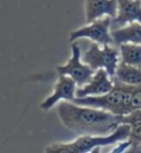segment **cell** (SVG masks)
Listing matches in <instances>:
<instances>
[{
    "instance_id": "1",
    "label": "cell",
    "mask_w": 141,
    "mask_h": 153,
    "mask_svg": "<svg viewBox=\"0 0 141 153\" xmlns=\"http://www.w3.org/2000/svg\"><path fill=\"white\" fill-rule=\"evenodd\" d=\"M57 114L64 125L79 135H108L121 124L120 115L65 100L58 105Z\"/></svg>"
},
{
    "instance_id": "2",
    "label": "cell",
    "mask_w": 141,
    "mask_h": 153,
    "mask_svg": "<svg viewBox=\"0 0 141 153\" xmlns=\"http://www.w3.org/2000/svg\"><path fill=\"white\" fill-rule=\"evenodd\" d=\"M131 134V125L121 123L117 129L108 135H80L70 143H52L46 147L48 153H88L95 148L107 146L128 140Z\"/></svg>"
},
{
    "instance_id": "3",
    "label": "cell",
    "mask_w": 141,
    "mask_h": 153,
    "mask_svg": "<svg viewBox=\"0 0 141 153\" xmlns=\"http://www.w3.org/2000/svg\"><path fill=\"white\" fill-rule=\"evenodd\" d=\"M114 87L106 94L100 96H87L74 100L80 106L100 108L116 115H128L134 111L132 106V92L134 85H128L114 79Z\"/></svg>"
},
{
    "instance_id": "4",
    "label": "cell",
    "mask_w": 141,
    "mask_h": 153,
    "mask_svg": "<svg viewBox=\"0 0 141 153\" xmlns=\"http://www.w3.org/2000/svg\"><path fill=\"white\" fill-rule=\"evenodd\" d=\"M82 61L95 71L103 68L113 78L121 61L120 51L110 47V45H103L100 47V44L94 42L84 52Z\"/></svg>"
},
{
    "instance_id": "5",
    "label": "cell",
    "mask_w": 141,
    "mask_h": 153,
    "mask_svg": "<svg viewBox=\"0 0 141 153\" xmlns=\"http://www.w3.org/2000/svg\"><path fill=\"white\" fill-rule=\"evenodd\" d=\"M72 57L64 64L56 67L58 75L69 76L75 80L78 86H83L90 82L92 76L95 74V70L81 61V51L78 43L72 42Z\"/></svg>"
},
{
    "instance_id": "6",
    "label": "cell",
    "mask_w": 141,
    "mask_h": 153,
    "mask_svg": "<svg viewBox=\"0 0 141 153\" xmlns=\"http://www.w3.org/2000/svg\"><path fill=\"white\" fill-rule=\"evenodd\" d=\"M111 25L112 18L106 16L91 23H88L86 26L72 31L70 34V41L75 42L78 39L88 38L100 45H111L114 44L111 32H109Z\"/></svg>"
},
{
    "instance_id": "7",
    "label": "cell",
    "mask_w": 141,
    "mask_h": 153,
    "mask_svg": "<svg viewBox=\"0 0 141 153\" xmlns=\"http://www.w3.org/2000/svg\"><path fill=\"white\" fill-rule=\"evenodd\" d=\"M76 85L78 84L71 76L58 75V79L54 84L53 93L44 100L40 105V108L43 111H47L51 110L54 107V105L61 100L74 102V100L76 98V89H78Z\"/></svg>"
},
{
    "instance_id": "8",
    "label": "cell",
    "mask_w": 141,
    "mask_h": 153,
    "mask_svg": "<svg viewBox=\"0 0 141 153\" xmlns=\"http://www.w3.org/2000/svg\"><path fill=\"white\" fill-rule=\"evenodd\" d=\"M114 79L107 73L106 69L100 68L98 69L94 76H92L90 82L79 86L76 89V97L82 98L87 96H100L108 93L114 87Z\"/></svg>"
},
{
    "instance_id": "9",
    "label": "cell",
    "mask_w": 141,
    "mask_h": 153,
    "mask_svg": "<svg viewBox=\"0 0 141 153\" xmlns=\"http://www.w3.org/2000/svg\"><path fill=\"white\" fill-rule=\"evenodd\" d=\"M118 13L117 0H86L85 16L86 22L91 23L103 16H108L112 19L116 18Z\"/></svg>"
},
{
    "instance_id": "10",
    "label": "cell",
    "mask_w": 141,
    "mask_h": 153,
    "mask_svg": "<svg viewBox=\"0 0 141 153\" xmlns=\"http://www.w3.org/2000/svg\"><path fill=\"white\" fill-rule=\"evenodd\" d=\"M118 13L112 19V25L123 26L127 23L141 22V0H117Z\"/></svg>"
},
{
    "instance_id": "11",
    "label": "cell",
    "mask_w": 141,
    "mask_h": 153,
    "mask_svg": "<svg viewBox=\"0 0 141 153\" xmlns=\"http://www.w3.org/2000/svg\"><path fill=\"white\" fill-rule=\"evenodd\" d=\"M120 123H128L131 125L128 140L131 142V146L128 152L141 153V115L138 110L128 115H120Z\"/></svg>"
},
{
    "instance_id": "12",
    "label": "cell",
    "mask_w": 141,
    "mask_h": 153,
    "mask_svg": "<svg viewBox=\"0 0 141 153\" xmlns=\"http://www.w3.org/2000/svg\"><path fill=\"white\" fill-rule=\"evenodd\" d=\"M111 35L114 44L118 47L125 43L141 44V22H134L124 27H119L111 31Z\"/></svg>"
},
{
    "instance_id": "13",
    "label": "cell",
    "mask_w": 141,
    "mask_h": 153,
    "mask_svg": "<svg viewBox=\"0 0 141 153\" xmlns=\"http://www.w3.org/2000/svg\"><path fill=\"white\" fill-rule=\"evenodd\" d=\"M113 79L128 85L141 84V68L120 61Z\"/></svg>"
},
{
    "instance_id": "14",
    "label": "cell",
    "mask_w": 141,
    "mask_h": 153,
    "mask_svg": "<svg viewBox=\"0 0 141 153\" xmlns=\"http://www.w3.org/2000/svg\"><path fill=\"white\" fill-rule=\"evenodd\" d=\"M121 61L141 68V44L125 43L118 47Z\"/></svg>"
},
{
    "instance_id": "15",
    "label": "cell",
    "mask_w": 141,
    "mask_h": 153,
    "mask_svg": "<svg viewBox=\"0 0 141 153\" xmlns=\"http://www.w3.org/2000/svg\"><path fill=\"white\" fill-rule=\"evenodd\" d=\"M132 106L134 111L141 110V84L134 86L132 92Z\"/></svg>"
},
{
    "instance_id": "16",
    "label": "cell",
    "mask_w": 141,
    "mask_h": 153,
    "mask_svg": "<svg viewBox=\"0 0 141 153\" xmlns=\"http://www.w3.org/2000/svg\"><path fill=\"white\" fill-rule=\"evenodd\" d=\"M131 146V142L128 139L125 140H122V142L118 143V146H116L111 152H117V153L124 152V151L130 149Z\"/></svg>"
},
{
    "instance_id": "17",
    "label": "cell",
    "mask_w": 141,
    "mask_h": 153,
    "mask_svg": "<svg viewBox=\"0 0 141 153\" xmlns=\"http://www.w3.org/2000/svg\"><path fill=\"white\" fill-rule=\"evenodd\" d=\"M138 111H139V114H140V115H141V110H138Z\"/></svg>"
}]
</instances>
